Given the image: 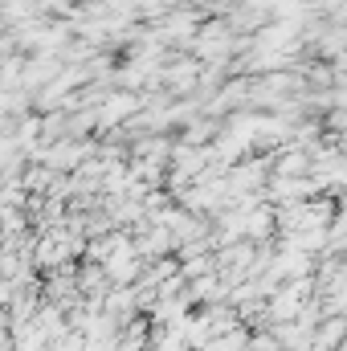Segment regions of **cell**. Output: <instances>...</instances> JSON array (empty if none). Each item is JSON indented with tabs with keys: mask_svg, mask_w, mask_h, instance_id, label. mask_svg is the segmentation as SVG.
<instances>
[{
	"mask_svg": "<svg viewBox=\"0 0 347 351\" xmlns=\"http://www.w3.org/2000/svg\"><path fill=\"white\" fill-rule=\"evenodd\" d=\"M82 156H86L82 147H58V152H45V160H49L53 168H78Z\"/></svg>",
	"mask_w": 347,
	"mask_h": 351,
	"instance_id": "cell-1",
	"label": "cell"
},
{
	"mask_svg": "<svg viewBox=\"0 0 347 351\" xmlns=\"http://www.w3.org/2000/svg\"><path fill=\"white\" fill-rule=\"evenodd\" d=\"M25 188H29V192H49V188H53V172H49V168H29Z\"/></svg>",
	"mask_w": 347,
	"mask_h": 351,
	"instance_id": "cell-2",
	"label": "cell"
}]
</instances>
